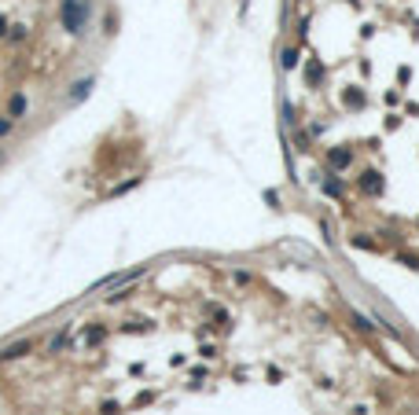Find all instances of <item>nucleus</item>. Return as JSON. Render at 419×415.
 <instances>
[{"label": "nucleus", "mask_w": 419, "mask_h": 415, "mask_svg": "<svg viewBox=\"0 0 419 415\" xmlns=\"http://www.w3.org/2000/svg\"><path fill=\"white\" fill-rule=\"evenodd\" d=\"M85 11H88V4H85V0H67V8H63V18H67L70 30H77V26L85 22Z\"/></svg>", "instance_id": "1"}]
</instances>
